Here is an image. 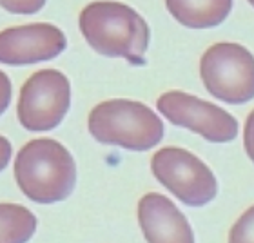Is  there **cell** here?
Here are the masks:
<instances>
[{"label":"cell","mask_w":254,"mask_h":243,"mask_svg":"<svg viewBox=\"0 0 254 243\" xmlns=\"http://www.w3.org/2000/svg\"><path fill=\"white\" fill-rule=\"evenodd\" d=\"M200 76L205 89L227 104H245L254 95V60L249 49L233 42L214 44L201 55Z\"/></svg>","instance_id":"obj_4"},{"label":"cell","mask_w":254,"mask_h":243,"mask_svg":"<svg viewBox=\"0 0 254 243\" xmlns=\"http://www.w3.org/2000/svg\"><path fill=\"white\" fill-rule=\"evenodd\" d=\"M11 160V143L7 138L0 136V173L9 165Z\"/></svg>","instance_id":"obj_15"},{"label":"cell","mask_w":254,"mask_h":243,"mask_svg":"<svg viewBox=\"0 0 254 243\" xmlns=\"http://www.w3.org/2000/svg\"><path fill=\"white\" fill-rule=\"evenodd\" d=\"M65 48V35L53 24H27L0 31V63L7 65L48 62Z\"/></svg>","instance_id":"obj_8"},{"label":"cell","mask_w":254,"mask_h":243,"mask_svg":"<svg viewBox=\"0 0 254 243\" xmlns=\"http://www.w3.org/2000/svg\"><path fill=\"white\" fill-rule=\"evenodd\" d=\"M11 102V82L4 71H0V115L9 107Z\"/></svg>","instance_id":"obj_14"},{"label":"cell","mask_w":254,"mask_h":243,"mask_svg":"<svg viewBox=\"0 0 254 243\" xmlns=\"http://www.w3.org/2000/svg\"><path fill=\"white\" fill-rule=\"evenodd\" d=\"M249 2H253V0H249Z\"/></svg>","instance_id":"obj_16"},{"label":"cell","mask_w":254,"mask_h":243,"mask_svg":"<svg viewBox=\"0 0 254 243\" xmlns=\"http://www.w3.org/2000/svg\"><path fill=\"white\" fill-rule=\"evenodd\" d=\"M156 107L173 125L187 127L209 142L225 143L238 136V122L233 115L182 91L164 93Z\"/></svg>","instance_id":"obj_7"},{"label":"cell","mask_w":254,"mask_h":243,"mask_svg":"<svg viewBox=\"0 0 254 243\" xmlns=\"http://www.w3.org/2000/svg\"><path fill=\"white\" fill-rule=\"evenodd\" d=\"M37 218L18 203H0V243H27L37 231Z\"/></svg>","instance_id":"obj_11"},{"label":"cell","mask_w":254,"mask_h":243,"mask_svg":"<svg viewBox=\"0 0 254 243\" xmlns=\"http://www.w3.org/2000/svg\"><path fill=\"white\" fill-rule=\"evenodd\" d=\"M254 211L253 207H249L247 211L240 216V220L233 225L231 233H229V243H253V222Z\"/></svg>","instance_id":"obj_12"},{"label":"cell","mask_w":254,"mask_h":243,"mask_svg":"<svg viewBox=\"0 0 254 243\" xmlns=\"http://www.w3.org/2000/svg\"><path fill=\"white\" fill-rule=\"evenodd\" d=\"M89 132L106 145L127 151H149L164 138V122L142 102L113 98L89 113Z\"/></svg>","instance_id":"obj_3"},{"label":"cell","mask_w":254,"mask_h":243,"mask_svg":"<svg viewBox=\"0 0 254 243\" xmlns=\"http://www.w3.org/2000/svg\"><path fill=\"white\" fill-rule=\"evenodd\" d=\"M71 106L67 76L57 69H40L22 85L16 115L27 131H51L64 120Z\"/></svg>","instance_id":"obj_6"},{"label":"cell","mask_w":254,"mask_h":243,"mask_svg":"<svg viewBox=\"0 0 254 243\" xmlns=\"http://www.w3.org/2000/svg\"><path fill=\"white\" fill-rule=\"evenodd\" d=\"M175 20L190 29H209L227 20L233 0H165Z\"/></svg>","instance_id":"obj_10"},{"label":"cell","mask_w":254,"mask_h":243,"mask_svg":"<svg viewBox=\"0 0 254 243\" xmlns=\"http://www.w3.org/2000/svg\"><path fill=\"white\" fill-rule=\"evenodd\" d=\"M0 5L15 15H33L46 5V0H0Z\"/></svg>","instance_id":"obj_13"},{"label":"cell","mask_w":254,"mask_h":243,"mask_svg":"<svg viewBox=\"0 0 254 243\" xmlns=\"http://www.w3.org/2000/svg\"><path fill=\"white\" fill-rule=\"evenodd\" d=\"M154 178L189 207H203L218 192L212 171L198 156L180 147H164L151 158Z\"/></svg>","instance_id":"obj_5"},{"label":"cell","mask_w":254,"mask_h":243,"mask_svg":"<svg viewBox=\"0 0 254 243\" xmlns=\"http://www.w3.org/2000/svg\"><path fill=\"white\" fill-rule=\"evenodd\" d=\"M80 31L96 53L143 65L149 48L147 22L122 2H91L80 13Z\"/></svg>","instance_id":"obj_1"},{"label":"cell","mask_w":254,"mask_h":243,"mask_svg":"<svg viewBox=\"0 0 254 243\" xmlns=\"http://www.w3.org/2000/svg\"><path fill=\"white\" fill-rule=\"evenodd\" d=\"M15 180L20 190L37 203L65 200L76 183V165L67 149L51 138L27 142L15 160Z\"/></svg>","instance_id":"obj_2"},{"label":"cell","mask_w":254,"mask_h":243,"mask_svg":"<svg viewBox=\"0 0 254 243\" xmlns=\"http://www.w3.org/2000/svg\"><path fill=\"white\" fill-rule=\"evenodd\" d=\"M138 222L147 243H194L187 218L164 194L143 196L138 203Z\"/></svg>","instance_id":"obj_9"}]
</instances>
